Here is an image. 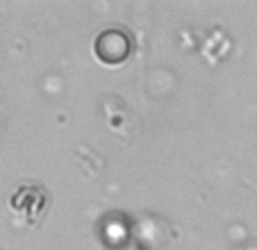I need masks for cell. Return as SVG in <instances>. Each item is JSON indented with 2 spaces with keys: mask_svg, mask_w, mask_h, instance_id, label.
<instances>
[{
  "mask_svg": "<svg viewBox=\"0 0 257 250\" xmlns=\"http://www.w3.org/2000/svg\"><path fill=\"white\" fill-rule=\"evenodd\" d=\"M100 41L109 44V46H107V50L98 53V57L105 59V62H112V64L114 62H121V59L127 55V39L123 37V34H118V32H105V34H100Z\"/></svg>",
  "mask_w": 257,
  "mask_h": 250,
  "instance_id": "1",
  "label": "cell"
}]
</instances>
